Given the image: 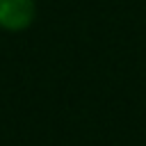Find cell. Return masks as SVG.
Segmentation results:
<instances>
[{
  "instance_id": "cell-1",
  "label": "cell",
  "mask_w": 146,
  "mask_h": 146,
  "mask_svg": "<svg viewBox=\"0 0 146 146\" xmlns=\"http://www.w3.org/2000/svg\"><path fill=\"white\" fill-rule=\"evenodd\" d=\"M36 16L34 0H0V27L7 32H23Z\"/></svg>"
}]
</instances>
